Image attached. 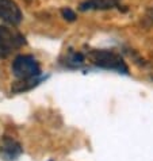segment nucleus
<instances>
[{"label": "nucleus", "instance_id": "f257e3e1", "mask_svg": "<svg viewBox=\"0 0 153 161\" xmlns=\"http://www.w3.org/2000/svg\"><path fill=\"white\" fill-rule=\"evenodd\" d=\"M87 57L88 61L96 68L114 70V72L122 75H129L128 65L125 64L122 57L116 54L115 52L105 50V49H95V50H89Z\"/></svg>", "mask_w": 153, "mask_h": 161}, {"label": "nucleus", "instance_id": "f03ea898", "mask_svg": "<svg viewBox=\"0 0 153 161\" xmlns=\"http://www.w3.org/2000/svg\"><path fill=\"white\" fill-rule=\"evenodd\" d=\"M12 75L18 79V81H27L43 77L41 75V66L34 56L19 54L15 57L11 65Z\"/></svg>", "mask_w": 153, "mask_h": 161}, {"label": "nucleus", "instance_id": "7ed1b4c3", "mask_svg": "<svg viewBox=\"0 0 153 161\" xmlns=\"http://www.w3.org/2000/svg\"><path fill=\"white\" fill-rule=\"evenodd\" d=\"M25 43L26 39L20 33L7 26H0V58H6Z\"/></svg>", "mask_w": 153, "mask_h": 161}, {"label": "nucleus", "instance_id": "20e7f679", "mask_svg": "<svg viewBox=\"0 0 153 161\" xmlns=\"http://www.w3.org/2000/svg\"><path fill=\"white\" fill-rule=\"evenodd\" d=\"M0 19L12 26H18L22 22V11L14 0H0Z\"/></svg>", "mask_w": 153, "mask_h": 161}, {"label": "nucleus", "instance_id": "39448f33", "mask_svg": "<svg viewBox=\"0 0 153 161\" xmlns=\"http://www.w3.org/2000/svg\"><path fill=\"white\" fill-rule=\"evenodd\" d=\"M22 153H23V149L15 140L7 137L3 140V145L0 147V156L4 161H15Z\"/></svg>", "mask_w": 153, "mask_h": 161}, {"label": "nucleus", "instance_id": "423d86ee", "mask_svg": "<svg viewBox=\"0 0 153 161\" xmlns=\"http://www.w3.org/2000/svg\"><path fill=\"white\" fill-rule=\"evenodd\" d=\"M121 0H85L80 4V11L88 10H111L118 7Z\"/></svg>", "mask_w": 153, "mask_h": 161}, {"label": "nucleus", "instance_id": "0eeeda50", "mask_svg": "<svg viewBox=\"0 0 153 161\" xmlns=\"http://www.w3.org/2000/svg\"><path fill=\"white\" fill-rule=\"evenodd\" d=\"M65 64L68 68H82L85 64V56L80 52H69Z\"/></svg>", "mask_w": 153, "mask_h": 161}, {"label": "nucleus", "instance_id": "6e6552de", "mask_svg": "<svg viewBox=\"0 0 153 161\" xmlns=\"http://www.w3.org/2000/svg\"><path fill=\"white\" fill-rule=\"evenodd\" d=\"M61 14H62V16H64L66 20H69V22H73L76 19V14L71 10V8H62Z\"/></svg>", "mask_w": 153, "mask_h": 161}, {"label": "nucleus", "instance_id": "1a4fd4ad", "mask_svg": "<svg viewBox=\"0 0 153 161\" xmlns=\"http://www.w3.org/2000/svg\"><path fill=\"white\" fill-rule=\"evenodd\" d=\"M26 2H31V0H26Z\"/></svg>", "mask_w": 153, "mask_h": 161}]
</instances>
